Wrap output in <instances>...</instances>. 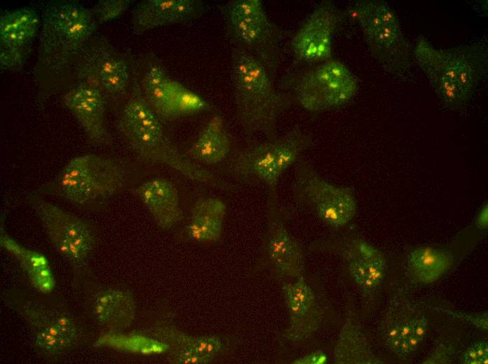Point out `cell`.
Instances as JSON below:
<instances>
[{
  "label": "cell",
  "mask_w": 488,
  "mask_h": 364,
  "mask_svg": "<svg viewBox=\"0 0 488 364\" xmlns=\"http://www.w3.org/2000/svg\"><path fill=\"white\" fill-rule=\"evenodd\" d=\"M161 119L135 85L124 104L117 129L128 147L142 161L170 167L188 178L216 187L231 186L180 153L170 140Z\"/></svg>",
  "instance_id": "3957f363"
},
{
  "label": "cell",
  "mask_w": 488,
  "mask_h": 364,
  "mask_svg": "<svg viewBox=\"0 0 488 364\" xmlns=\"http://www.w3.org/2000/svg\"><path fill=\"white\" fill-rule=\"evenodd\" d=\"M233 47L256 58L274 79L280 60L282 31L267 15L260 0H233L222 9Z\"/></svg>",
  "instance_id": "52a82bcc"
},
{
  "label": "cell",
  "mask_w": 488,
  "mask_h": 364,
  "mask_svg": "<svg viewBox=\"0 0 488 364\" xmlns=\"http://www.w3.org/2000/svg\"><path fill=\"white\" fill-rule=\"evenodd\" d=\"M154 335L159 340L168 344L170 349H187L214 358L223 349V343L218 336L194 337L177 330L172 326H157L154 329Z\"/></svg>",
  "instance_id": "83f0119b"
},
{
  "label": "cell",
  "mask_w": 488,
  "mask_h": 364,
  "mask_svg": "<svg viewBox=\"0 0 488 364\" xmlns=\"http://www.w3.org/2000/svg\"><path fill=\"white\" fill-rule=\"evenodd\" d=\"M133 3L131 0H102L90 10L97 22L102 23L121 15Z\"/></svg>",
  "instance_id": "1f68e13d"
},
{
  "label": "cell",
  "mask_w": 488,
  "mask_h": 364,
  "mask_svg": "<svg viewBox=\"0 0 488 364\" xmlns=\"http://www.w3.org/2000/svg\"><path fill=\"white\" fill-rule=\"evenodd\" d=\"M0 244L19 262L32 286L41 293H50L55 281L46 255L27 248L13 239L1 226Z\"/></svg>",
  "instance_id": "7402d4cb"
},
{
  "label": "cell",
  "mask_w": 488,
  "mask_h": 364,
  "mask_svg": "<svg viewBox=\"0 0 488 364\" xmlns=\"http://www.w3.org/2000/svg\"><path fill=\"white\" fill-rule=\"evenodd\" d=\"M475 224L479 228H485L488 224V208L484 204L480 210L475 220Z\"/></svg>",
  "instance_id": "d590c367"
},
{
  "label": "cell",
  "mask_w": 488,
  "mask_h": 364,
  "mask_svg": "<svg viewBox=\"0 0 488 364\" xmlns=\"http://www.w3.org/2000/svg\"><path fill=\"white\" fill-rule=\"evenodd\" d=\"M346 15L331 1L318 4L291 40L295 58L311 63L332 59L333 36Z\"/></svg>",
  "instance_id": "5bb4252c"
},
{
  "label": "cell",
  "mask_w": 488,
  "mask_h": 364,
  "mask_svg": "<svg viewBox=\"0 0 488 364\" xmlns=\"http://www.w3.org/2000/svg\"><path fill=\"white\" fill-rule=\"evenodd\" d=\"M62 104L76 118L90 144L100 146L109 143L107 101L98 90L79 84L65 94Z\"/></svg>",
  "instance_id": "e0dca14e"
},
{
  "label": "cell",
  "mask_w": 488,
  "mask_h": 364,
  "mask_svg": "<svg viewBox=\"0 0 488 364\" xmlns=\"http://www.w3.org/2000/svg\"><path fill=\"white\" fill-rule=\"evenodd\" d=\"M463 363L466 364H487L488 345L485 341L470 346L463 354Z\"/></svg>",
  "instance_id": "836d02e7"
},
{
  "label": "cell",
  "mask_w": 488,
  "mask_h": 364,
  "mask_svg": "<svg viewBox=\"0 0 488 364\" xmlns=\"http://www.w3.org/2000/svg\"><path fill=\"white\" fill-rule=\"evenodd\" d=\"M226 207L219 198L198 199L191 210L187 226L189 236L198 242L217 241L222 236Z\"/></svg>",
  "instance_id": "cb8c5ba5"
},
{
  "label": "cell",
  "mask_w": 488,
  "mask_h": 364,
  "mask_svg": "<svg viewBox=\"0 0 488 364\" xmlns=\"http://www.w3.org/2000/svg\"><path fill=\"white\" fill-rule=\"evenodd\" d=\"M232 83L236 120L248 139L276 136L281 115L294 103L273 85L265 67L246 51L232 47Z\"/></svg>",
  "instance_id": "7a4b0ae2"
},
{
  "label": "cell",
  "mask_w": 488,
  "mask_h": 364,
  "mask_svg": "<svg viewBox=\"0 0 488 364\" xmlns=\"http://www.w3.org/2000/svg\"><path fill=\"white\" fill-rule=\"evenodd\" d=\"M205 4L198 0H147L133 9L131 22L135 34L158 27L195 20L203 15Z\"/></svg>",
  "instance_id": "d6986e66"
},
{
  "label": "cell",
  "mask_w": 488,
  "mask_h": 364,
  "mask_svg": "<svg viewBox=\"0 0 488 364\" xmlns=\"http://www.w3.org/2000/svg\"><path fill=\"white\" fill-rule=\"evenodd\" d=\"M313 144V137L299 127L272 139L252 142L232 154L226 170L244 181L262 183L266 189L278 188L280 178Z\"/></svg>",
  "instance_id": "8992f818"
},
{
  "label": "cell",
  "mask_w": 488,
  "mask_h": 364,
  "mask_svg": "<svg viewBox=\"0 0 488 364\" xmlns=\"http://www.w3.org/2000/svg\"><path fill=\"white\" fill-rule=\"evenodd\" d=\"M282 290L290 315L289 326L283 336L292 342L306 340L317 330L321 321L315 293L302 276L292 283L285 284Z\"/></svg>",
  "instance_id": "ac0fdd59"
},
{
  "label": "cell",
  "mask_w": 488,
  "mask_h": 364,
  "mask_svg": "<svg viewBox=\"0 0 488 364\" xmlns=\"http://www.w3.org/2000/svg\"><path fill=\"white\" fill-rule=\"evenodd\" d=\"M403 310L387 316L382 327L386 345L400 356L409 355V338L412 324L419 314Z\"/></svg>",
  "instance_id": "f546056e"
},
{
  "label": "cell",
  "mask_w": 488,
  "mask_h": 364,
  "mask_svg": "<svg viewBox=\"0 0 488 364\" xmlns=\"http://www.w3.org/2000/svg\"><path fill=\"white\" fill-rule=\"evenodd\" d=\"M413 56L440 102L452 109L470 102L487 72V49L481 43L438 48L421 36Z\"/></svg>",
  "instance_id": "277c9868"
},
{
  "label": "cell",
  "mask_w": 488,
  "mask_h": 364,
  "mask_svg": "<svg viewBox=\"0 0 488 364\" xmlns=\"http://www.w3.org/2000/svg\"><path fill=\"white\" fill-rule=\"evenodd\" d=\"M39 60L60 74L93 36L97 20L90 9L70 1L48 3L42 11Z\"/></svg>",
  "instance_id": "5b68a950"
},
{
  "label": "cell",
  "mask_w": 488,
  "mask_h": 364,
  "mask_svg": "<svg viewBox=\"0 0 488 364\" xmlns=\"http://www.w3.org/2000/svg\"><path fill=\"white\" fill-rule=\"evenodd\" d=\"M137 168L114 155L86 154L71 159L35 191L62 199L83 209H96L137 176Z\"/></svg>",
  "instance_id": "6da1fadb"
},
{
  "label": "cell",
  "mask_w": 488,
  "mask_h": 364,
  "mask_svg": "<svg viewBox=\"0 0 488 364\" xmlns=\"http://www.w3.org/2000/svg\"><path fill=\"white\" fill-rule=\"evenodd\" d=\"M349 13L384 69L395 76L405 74L411 64V49L395 12L383 1L364 0L356 2Z\"/></svg>",
  "instance_id": "ba28073f"
},
{
  "label": "cell",
  "mask_w": 488,
  "mask_h": 364,
  "mask_svg": "<svg viewBox=\"0 0 488 364\" xmlns=\"http://www.w3.org/2000/svg\"><path fill=\"white\" fill-rule=\"evenodd\" d=\"M135 192L161 228L170 229L179 221L178 191L170 181L161 177L151 178L139 184Z\"/></svg>",
  "instance_id": "44dd1931"
},
{
  "label": "cell",
  "mask_w": 488,
  "mask_h": 364,
  "mask_svg": "<svg viewBox=\"0 0 488 364\" xmlns=\"http://www.w3.org/2000/svg\"><path fill=\"white\" fill-rule=\"evenodd\" d=\"M93 310L100 323L112 331H121L130 327L133 322L135 301L128 291L107 289L97 295Z\"/></svg>",
  "instance_id": "603a6c76"
},
{
  "label": "cell",
  "mask_w": 488,
  "mask_h": 364,
  "mask_svg": "<svg viewBox=\"0 0 488 364\" xmlns=\"http://www.w3.org/2000/svg\"><path fill=\"white\" fill-rule=\"evenodd\" d=\"M209 108V103L202 97L168 76L156 114L161 120H171Z\"/></svg>",
  "instance_id": "484cf974"
},
{
  "label": "cell",
  "mask_w": 488,
  "mask_h": 364,
  "mask_svg": "<svg viewBox=\"0 0 488 364\" xmlns=\"http://www.w3.org/2000/svg\"><path fill=\"white\" fill-rule=\"evenodd\" d=\"M341 253L351 276L363 293H374L382 283L386 272L384 254L359 238L348 241L342 247Z\"/></svg>",
  "instance_id": "ffe728a7"
},
{
  "label": "cell",
  "mask_w": 488,
  "mask_h": 364,
  "mask_svg": "<svg viewBox=\"0 0 488 364\" xmlns=\"http://www.w3.org/2000/svg\"><path fill=\"white\" fill-rule=\"evenodd\" d=\"M76 78L98 90L107 101L123 99L130 86V63L103 36L92 37L76 56Z\"/></svg>",
  "instance_id": "8fae6325"
},
{
  "label": "cell",
  "mask_w": 488,
  "mask_h": 364,
  "mask_svg": "<svg viewBox=\"0 0 488 364\" xmlns=\"http://www.w3.org/2000/svg\"><path fill=\"white\" fill-rule=\"evenodd\" d=\"M327 361L325 352L323 350H317L310 352L304 356L294 360V364H325Z\"/></svg>",
  "instance_id": "e575fe53"
},
{
  "label": "cell",
  "mask_w": 488,
  "mask_h": 364,
  "mask_svg": "<svg viewBox=\"0 0 488 364\" xmlns=\"http://www.w3.org/2000/svg\"><path fill=\"white\" fill-rule=\"evenodd\" d=\"M100 344L115 349L142 354H161L170 350L165 342L139 335H108L101 339Z\"/></svg>",
  "instance_id": "4dcf8cb0"
},
{
  "label": "cell",
  "mask_w": 488,
  "mask_h": 364,
  "mask_svg": "<svg viewBox=\"0 0 488 364\" xmlns=\"http://www.w3.org/2000/svg\"><path fill=\"white\" fill-rule=\"evenodd\" d=\"M281 91L309 111H322L344 105L356 94L358 80L341 61L330 59L312 68L287 76Z\"/></svg>",
  "instance_id": "9c48e42d"
},
{
  "label": "cell",
  "mask_w": 488,
  "mask_h": 364,
  "mask_svg": "<svg viewBox=\"0 0 488 364\" xmlns=\"http://www.w3.org/2000/svg\"><path fill=\"white\" fill-rule=\"evenodd\" d=\"M3 302L20 315L33 332H43L66 339L77 345L81 328L69 311L58 302L23 290L4 291Z\"/></svg>",
  "instance_id": "4fadbf2b"
},
{
  "label": "cell",
  "mask_w": 488,
  "mask_h": 364,
  "mask_svg": "<svg viewBox=\"0 0 488 364\" xmlns=\"http://www.w3.org/2000/svg\"><path fill=\"white\" fill-rule=\"evenodd\" d=\"M26 201L53 246L74 267L83 266L97 244L95 227L35 192L28 193Z\"/></svg>",
  "instance_id": "30bf717a"
},
{
  "label": "cell",
  "mask_w": 488,
  "mask_h": 364,
  "mask_svg": "<svg viewBox=\"0 0 488 364\" xmlns=\"http://www.w3.org/2000/svg\"><path fill=\"white\" fill-rule=\"evenodd\" d=\"M170 361L175 364H208L214 357L202 355L187 349H171Z\"/></svg>",
  "instance_id": "d6a6232c"
},
{
  "label": "cell",
  "mask_w": 488,
  "mask_h": 364,
  "mask_svg": "<svg viewBox=\"0 0 488 364\" xmlns=\"http://www.w3.org/2000/svg\"><path fill=\"white\" fill-rule=\"evenodd\" d=\"M41 24L37 13L28 8L7 10L0 15V66L15 70L28 57Z\"/></svg>",
  "instance_id": "2e32d148"
},
{
  "label": "cell",
  "mask_w": 488,
  "mask_h": 364,
  "mask_svg": "<svg viewBox=\"0 0 488 364\" xmlns=\"http://www.w3.org/2000/svg\"><path fill=\"white\" fill-rule=\"evenodd\" d=\"M230 150L231 142L224 119L216 115L205 125L188 153L198 162L215 164L226 159Z\"/></svg>",
  "instance_id": "d4e9b609"
},
{
  "label": "cell",
  "mask_w": 488,
  "mask_h": 364,
  "mask_svg": "<svg viewBox=\"0 0 488 364\" xmlns=\"http://www.w3.org/2000/svg\"><path fill=\"white\" fill-rule=\"evenodd\" d=\"M292 192L297 204L310 207L332 227L347 225L355 215L357 203L351 189L323 179L307 160L301 158L297 161Z\"/></svg>",
  "instance_id": "7c38bea8"
},
{
  "label": "cell",
  "mask_w": 488,
  "mask_h": 364,
  "mask_svg": "<svg viewBox=\"0 0 488 364\" xmlns=\"http://www.w3.org/2000/svg\"><path fill=\"white\" fill-rule=\"evenodd\" d=\"M266 200L264 254L278 274L296 279L301 276L303 268V250L284 223L278 188L267 189Z\"/></svg>",
  "instance_id": "9a60e30c"
},
{
  "label": "cell",
  "mask_w": 488,
  "mask_h": 364,
  "mask_svg": "<svg viewBox=\"0 0 488 364\" xmlns=\"http://www.w3.org/2000/svg\"><path fill=\"white\" fill-rule=\"evenodd\" d=\"M336 363H377L365 337L351 321L343 326L334 350Z\"/></svg>",
  "instance_id": "f1b7e54d"
},
{
  "label": "cell",
  "mask_w": 488,
  "mask_h": 364,
  "mask_svg": "<svg viewBox=\"0 0 488 364\" xmlns=\"http://www.w3.org/2000/svg\"><path fill=\"white\" fill-rule=\"evenodd\" d=\"M451 254L433 246H419L407 258V272L415 281L429 284L437 281L452 265Z\"/></svg>",
  "instance_id": "4316f807"
}]
</instances>
